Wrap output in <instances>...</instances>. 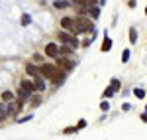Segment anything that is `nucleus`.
I'll list each match as a JSON object with an SVG mask.
<instances>
[{
  "instance_id": "f257e3e1",
  "label": "nucleus",
  "mask_w": 147,
  "mask_h": 140,
  "mask_svg": "<svg viewBox=\"0 0 147 140\" xmlns=\"http://www.w3.org/2000/svg\"><path fill=\"white\" fill-rule=\"evenodd\" d=\"M39 71H41V75H43L45 79H51L53 83H63L65 81V75H67L65 69L57 67L53 63H41V65H39Z\"/></svg>"
},
{
  "instance_id": "f03ea898",
  "label": "nucleus",
  "mask_w": 147,
  "mask_h": 140,
  "mask_svg": "<svg viewBox=\"0 0 147 140\" xmlns=\"http://www.w3.org/2000/svg\"><path fill=\"white\" fill-rule=\"evenodd\" d=\"M77 30H79V34L94 32V24H92L88 18H84V16H79V18H77Z\"/></svg>"
},
{
  "instance_id": "7ed1b4c3",
  "label": "nucleus",
  "mask_w": 147,
  "mask_h": 140,
  "mask_svg": "<svg viewBox=\"0 0 147 140\" xmlns=\"http://www.w3.org/2000/svg\"><path fill=\"white\" fill-rule=\"evenodd\" d=\"M34 91H35V83H34V81H24V79H22L18 95H20V97H24V99H30Z\"/></svg>"
},
{
  "instance_id": "20e7f679",
  "label": "nucleus",
  "mask_w": 147,
  "mask_h": 140,
  "mask_svg": "<svg viewBox=\"0 0 147 140\" xmlns=\"http://www.w3.org/2000/svg\"><path fill=\"white\" fill-rule=\"evenodd\" d=\"M59 40H61L63 44H69V46H73V47H77V46H79V40L75 38V34H73V32L69 34L67 30H63V32H59Z\"/></svg>"
},
{
  "instance_id": "39448f33",
  "label": "nucleus",
  "mask_w": 147,
  "mask_h": 140,
  "mask_svg": "<svg viewBox=\"0 0 147 140\" xmlns=\"http://www.w3.org/2000/svg\"><path fill=\"white\" fill-rule=\"evenodd\" d=\"M61 28L67 30V32H73V34H79V30H77V20H75V18H63V20H61Z\"/></svg>"
},
{
  "instance_id": "423d86ee",
  "label": "nucleus",
  "mask_w": 147,
  "mask_h": 140,
  "mask_svg": "<svg viewBox=\"0 0 147 140\" xmlns=\"http://www.w3.org/2000/svg\"><path fill=\"white\" fill-rule=\"evenodd\" d=\"M59 53H61V49L57 47V44H47L45 46V55L47 57H59Z\"/></svg>"
},
{
  "instance_id": "0eeeda50",
  "label": "nucleus",
  "mask_w": 147,
  "mask_h": 140,
  "mask_svg": "<svg viewBox=\"0 0 147 140\" xmlns=\"http://www.w3.org/2000/svg\"><path fill=\"white\" fill-rule=\"evenodd\" d=\"M57 65H59L61 69H65V71H71L75 67V61H69V59H65V57H57Z\"/></svg>"
},
{
  "instance_id": "6e6552de",
  "label": "nucleus",
  "mask_w": 147,
  "mask_h": 140,
  "mask_svg": "<svg viewBox=\"0 0 147 140\" xmlns=\"http://www.w3.org/2000/svg\"><path fill=\"white\" fill-rule=\"evenodd\" d=\"M26 71H28L32 77H35V75H39V73H41V71H39V67H35L34 63H28V65H26Z\"/></svg>"
},
{
  "instance_id": "1a4fd4ad",
  "label": "nucleus",
  "mask_w": 147,
  "mask_h": 140,
  "mask_svg": "<svg viewBox=\"0 0 147 140\" xmlns=\"http://www.w3.org/2000/svg\"><path fill=\"white\" fill-rule=\"evenodd\" d=\"M35 91H39V93H41V91H43V89H45V81H43V79H41V77H37V75H35Z\"/></svg>"
},
{
  "instance_id": "9d476101",
  "label": "nucleus",
  "mask_w": 147,
  "mask_h": 140,
  "mask_svg": "<svg viewBox=\"0 0 147 140\" xmlns=\"http://www.w3.org/2000/svg\"><path fill=\"white\" fill-rule=\"evenodd\" d=\"M2 101H4V103L14 101V93H12V91H4V93H2Z\"/></svg>"
},
{
  "instance_id": "9b49d317",
  "label": "nucleus",
  "mask_w": 147,
  "mask_h": 140,
  "mask_svg": "<svg viewBox=\"0 0 147 140\" xmlns=\"http://www.w3.org/2000/svg\"><path fill=\"white\" fill-rule=\"evenodd\" d=\"M73 49H75L73 46L65 44V47H61V53H63V55H71V53H73Z\"/></svg>"
},
{
  "instance_id": "f8f14e48",
  "label": "nucleus",
  "mask_w": 147,
  "mask_h": 140,
  "mask_svg": "<svg viewBox=\"0 0 147 140\" xmlns=\"http://www.w3.org/2000/svg\"><path fill=\"white\" fill-rule=\"evenodd\" d=\"M110 47H112V40H110V38H106V40H104V44H102V51H110Z\"/></svg>"
},
{
  "instance_id": "ddd939ff",
  "label": "nucleus",
  "mask_w": 147,
  "mask_h": 140,
  "mask_svg": "<svg viewBox=\"0 0 147 140\" xmlns=\"http://www.w3.org/2000/svg\"><path fill=\"white\" fill-rule=\"evenodd\" d=\"M6 115H8V105H0V120H4L6 118Z\"/></svg>"
},
{
  "instance_id": "4468645a",
  "label": "nucleus",
  "mask_w": 147,
  "mask_h": 140,
  "mask_svg": "<svg viewBox=\"0 0 147 140\" xmlns=\"http://www.w3.org/2000/svg\"><path fill=\"white\" fill-rule=\"evenodd\" d=\"M88 12H90L92 18H98V16H100V10H98L96 6H90V8H88Z\"/></svg>"
},
{
  "instance_id": "2eb2a0df",
  "label": "nucleus",
  "mask_w": 147,
  "mask_h": 140,
  "mask_svg": "<svg viewBox=\"0 0 147 140\" xmlns=\"http://www.w3.org/2000/svg\"><path fill=\"white\" fill-rule=\"evenodd\" d=\"M69 6V0H61V2H55V8H65Z\"/></svg>"
},
{
  "instance_id": "dca6fc26",
  "label": "nucleus",
  "mask_w": 147,
  "mask_h": 140,
  "mask_svg": "<svg viewBox=\"0 0 147 140\" xmlns=\"http://www.w3.org/2000/svg\"><path fill=\"white\" fill-rule=\"evenodd\" d=\"M30 22H32V18H30L28 14H24V16H22V26H28Z\"/></svg>"
},
{
  "instance_id": "f3484780",
  "label": "nucleus",
  "mask_w": 147,
  "mask_h": 140,
  "mask_svg": "<svg viewBox=\"0 0 147 140\" xmlns=\"http://www.w3.org/2000/svg\"><path fill=\"white\" fill-rule=\"evenodd\" d=\"M134 93H136V97H137V99H143V97H145V91H143V89H136Z\"/></svg>"
},
{
  "instance_id": "a211bd4d",
  "label": "nucleus",
  "mask_w": 147,
  "mask_h": 140,
  "mask_svg": "<svg viewBox=\"0 0 147 140\" xmlns=\"http://www.w3.org/2000/svg\"><path fill=\"white\" fill-rule=\"evenodd\" d=\"M41 105V97H34L32 99V107H39Z\"/></svg>"
},
{
  "instance_id": "6ab92c4d",
  "label": "nucleus",
  "mask_w": 147,
  "mask_h": 140,
  "mask_svg": "<svg viewBox=\"0 0 147 140\" xmlns=\"http://www.w3.org/2000/svg\"><path fill=\"white\" fill-rule=\"evenodd\" d=\"M129 40H131V42H136V40H137V32L134 30V28L129 30Z\"/></svg>"
},
{
  "instance_id": "aec40b11",
  "label": "nucleus",
  "mask_w": 147,
  "mask_h": 140,
  "mask_svg": "<svg viewBox=\"0 0 147 140\" xmlns=\"http://www.w3.org/2000/svg\"><path fill=\"white\" fill-rule=\"evenodd\" d=\"M127 59H129V49H124V53H122V61H127Z\"/></svg>"
},
{
  "instance_id": "412c9836",
  "label": "nucleus",
  "mask_w": 147,
  "mask_h": 140,
  "mask_svg": "<svg viewBox=\"0 0 147 140\" xmlns=\"http://www.w3.org/2000/svg\"><path fill=\"white\" fill-rule=\"evenodd\" d=\"M112 87L114 89H120V81L118 79H112Z\"/></svg>"
},
{
  "instance_id": "4be33fe9",
  "label": "nucleus",
  "mask_w": 147,
  "mask_h": 140,
  "mask_svg": "<svg viewBox=\"0 0 147 140\" xmlns=\"http://www.w3.org/2000/svg\"><path fill=\"white\" fill-rule=\"evenodd\" d=\"M145 14H147V8H145Z\"/></svg>"
}]
</instances>
